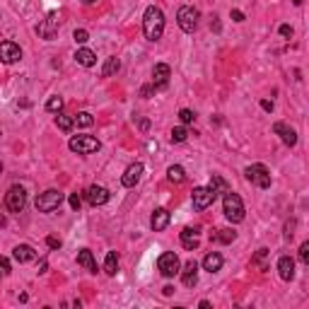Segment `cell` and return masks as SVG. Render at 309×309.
Here are the masks:
<instances>
[{
  "label": "cell",
  "mask_w": 309,
  "mask_h": 309,
  "mask_svg": "<svg viewBox=\"0 0 309 309\" xmlns=\"http://www.w3.org/2000/svg\"><path fill=\"white\" fill-rule=\"evenodd\" d=\"M143 34L147 41H160L164 34V12L160 7L150 5L143 12Z\"/></svg>",
  "instance_id": "cell-1"
},
{
  "label": "cell",
  "mask_w": 309,
  "mask_h": 309,
  "mask_svg": "<svg viewBox=\"0 0 309 309\" xmlns=\"http://www.w3.org/2000/svg\"><path fill=\"white\" fill-rule=\"evenodd\" d=\"M222 213H225V218L230 220L232 225H237V222H242V220L247 218L244 203H242V198H239L237 193H232V191H227V193L222 196Z\"/></svg>",
  "instance_id": "cell-2"
},
{
  "label": "cell",
  "mask_w": 309,
  "mask_h": 309,
  "mask_svg": "<svg viewBox=\"0 0 309 309\" xmlns=\"http://www.w3.org/2000/svg\"><path fill=\"white\" fill-rule=\"evenodd\" d=\"M65 200V196L58 191V188H49L44 193H39L37 200H34V208L39 213H54L56 208H61V203Z\"/></svg>",
  "instance_id": "cell-3"
},
{
  "label": "cell",
  "mask_w": 309,
  "mask_h": 309,
  "mask_svg": "<svg viewBox=\"0 0 309 309\" xmlns=\"http://www.w3.org/2000/svg\"><path fill=\"white\" fill-rule=\"evenodd\" d=\"M177 24L182 27V32L193 34L196 27H198V10L193 5H182L179 12H177Z\"/></svg>",
  "instance_id": "cell-4"
},
{
  "label": "cell",
  "mask_w": 309,
  "mask_h": 309,
  "mask_svg": "<svg viewBox=\"0 0 309 309\" xmlns=\"http://www.w3.org/2000/svg\"><path fill=\"white\" fill-rule=\"evenodd\" d=\"M5 205H7L10 213H22L24 205H27V191H24V186H19V184L10 186L7 193H5Z\"/></svg>",
  "instance_id": "cell-5"
},
{
  "label": "cell",
  "mask_w": 309,
  "mask_h": 309,
  "mask_svg": "<svg viewBox=\"0 0 309 309\" xmlns=\"http://www.w3.org/2000/svg\"><path fill=\"white\" fill-rule=\"evenodd\" d=\"M157 271L162 273L164 278H174V275H179V271H182V261H179V256L174 254V251H164V254L157 258Z\"/></svg>",
  "instance_id": "cell-6"
},
{
  "label": "cell",
  "mask_w": 309,
  "mask_h": 309,
  "mask_svg": "<svg viewBox=\"0 0 309 309\" xmlns=\"http://www.w3.org/2000/svg\"><path fill=\"white\" fill-rule=\"evenodd\" d=\"M68 147L73 152H77V155H92V152H97L102 147V143L97 138H92V135H73Z\"/></svg>",
  "instance_id": "cell-7"
},
{
  "label": "cell",
  "mask_w": 309,
  "mask_h": 309,
  "mask_svg": "<svg viewBox=\"0 0 309 309\" xmlns=\"http://www.w3.org/2000/svg\"><path fill=\"white\" fill-rule=\"evenodd\" d=\"M218 198V193L210 188V186H196L193 193H191V200H193V210H205L208 205H213Z\"/></svg>",
  "instance_id": "cell-8"
},
{
  "label": "cell",
  "mask_w": 309,
  "mask_h": 309,
  "mask_svg": "<svg viewBox=\"0 0 309 309\" xmlns=\"http://www.w3.org/2000/svg\"><path fill=\"white\" fill-rule=\"evenodd\" d=\"M244 174H247V179L251 184H256L258 188H268V186H271V174H268V169H266L263 164H249V167L244 169Z\"/></svg>",
  "instance_id": "cell-9"
},
{
  "label": "cell",
  "mask_w": 309,
  "mask_h": 309,
  "mask_svg": "<svg viewBox=\"0 0 309 309\" xmlns=\"http://www.w3.org/2000/svg\"><path fill=\"white\" fill-rule=\"evenodd\" d=\"M58 27H61V17H58L56 12H49L46 19H41V24L37 27V32H39V37L41 39L51 41V39L58 34Z\"/></svg>",
  "instance_id": "cell-10"
},
{
  "label": "cell",
  "mask_w": 309,
  "mask_h": 309,
  "mask_svg": "<svg viewBox=\"0 0 309 309\" xmlns=\"http://www.w3.org/2000/svg\"><path fill=\"white\" fill-rule=\"evenodd\" d=\"M0 61L7 65L17 63V61H22V49L15 41H0Z\"/></svg>",
  "instance_id": "cell-11"
},
{
  "label": "cell",
  "mask_w": 309,
  "mask_h": 309,
  "mask_svg": "<svg viewBox=\"0 0 309 309\" xmlns=\"http://www.w3.org/2000/svg\"><path fill=\"white\" fill-rule=\"evenodd\" d=\"M169 77H172V68L167 63H157L152 68V85H155V90H164L169 85Z\"/></svg>",
  "instance_id": "cell-12"
},
{
  "label": "cell",
  "mask_w": 309,
  "mask_h": 309,
  "mask_svg": "<svg viewBox=\"0 0 309 309\" xmlns=\"http://www.w3.org/2000/svg\"><path fill=\"white\" fill-rule=\"evenodd\" d=\"M140 177H143V164L133 162L126 167V172H124V177H121V184H124L126 188H135L138 182H140Z\"/></svg>",
  "instance_id": "cell-13"
},
{
  "label": "cell",
  "mask_w": 309,
  "mask_h": 309,
  "mask_svg": "<svg viewBox=\"0 0 309 309\" xmlns=\"http://www.w3.org/2000/svg\"><path fill=\"white\" fill-rule=\"evenodd\" d=\"M198 227H184L182 235H179V239H182V247L186 249V251H193V249H198L200 239H198Z\"/></svg>",
  "instance_id": "cell-14"
},
{
  "label": "cell",
  "mask_w": 309,
  "mask_h": 309,
  "mask_svg": "<svg viewBox=\"0 0 309 309\" xmlns=\"http://www.w3.org/2000/svg\"><path fill=\"white\" fill-rule=\"evenodd\" d=\"M85 198H87V203L90 205H104L107 200H109V191L104 188V186H90L87 191H85Z\"/></svg>",
  "instance_id": "cell-15"
},
{
  "label": "cell",
  "mask_w": 309,
  "mask_h": 309,
  "mask_svg": "<svg viewBox=\"0 0 309 309\" xmlns=\"http://www.w3.org/2000/svg\"><path fill=\"white\" fill-rule=\"evenodd\" d=\"M179 273H182V280L186 288H193V285L198 283V263H196L193 258L186 261V263H184V271H179Z\"/></svg>",
  "instance_id": "cell-16"
},
{
  "label": "cell",
  "mask_w": 309,
  "mask_h": 309,
  "mask_svg": "<svg viewBox=\"0 0 309 309\" xmlns=\"http://www.w3.org/2000/svg\"><path fill=\"white\" fill-rule=\"evenodd\" d=\"M169 220H172L169 210H167V208H157V210L152 213V218H150V227H152L155 232H162V230H167Z\"/></svg>",
  "instance_id": "cell-17"
},
{
  "label": "cell",
  "mask_w": 309,
  "mask_h": 309,
  "mask_svg": "<svg viewBox=\"0 0 309 309\" xmlns=\"http://www.w3.org/2000/svg\"><path fill=\"white\" fill-rule=\"evenodd\" d=\"M12 258H15L17 263H29V261L37 258V251H34V247H29V244H17V247L12 249Z\"/></svg>",
  "instance_id": "cell-18"
},
{
  "label": "cell",
  "mask_w": 309,
  "mask_h": 309,
  "mask_svg": "<svg viewBox=\"0 0 309 309\" xmlns=\"http://www.w3.org/2000/svg\"><path fill=\"white\" fill-rule=\"evenodd\" d=\"M273 133H278V135L283 138V143H285L288 147H295V145H297V133H295L292 128H288L285 124H280V121H278V124L273 126Z\"/></svg>",
  "instance_id": "cell-19"
},
{
  "label": "cell",
  "mask_w": 309,
  "mask_h": 309,
  "mask_svg": "<svg viewBox=\"0 0 309 309\" xmlns=\"http://www.w3.org/2000/svg\"><path fill=\"white\" fill-rule=\"evenodd\" d=\"M278 273H280V278L288 280V283L295 278V261H292L290 256H280V258H278Z\"/></svg>",
  "instance_id": "cell-20"
},
{
  "label": "cell",
  "mask_w": 309,
  "mask_h": 309,
  "mask_svg": "<svg viewBox=\"0 0 309 309\" xmlns=\"http://www.w3.org/2000/svg\"><path fill=\"white\" fill-rule=\"evenodd\" d=\"M222 256L218 254V251H210V254H205V258H203V271L208 273H218L220 268H222Z\"/></svg>",
  "instance_id": "cell-21"
},
{
  "label": "cell",
  "mask_w": 309,
  "mask_h": 309,
  "mask_svg": "<svg viewBox=\"0 0 309 309\" xmlns=\"http://www.w3.org/2000/svg\"><path fill=\"white\" fill-rule=\"evenodd\" d=\"M77 263L87 273H97V261H94V256H92L90 249H80V251H77Z\"/></svg>",
  "instance_id": "cell-22"
},
{
  "label": "cell",
  "mask_w": 309,
  "mask_h": 309,
  "mask_svg": "<svg viewBox=\"0 0 309 309\" xmlns=\"http://www.w3.org/2000/svg\"><path fill=\"white\" fill-rule=\"evenodd\" d=\"M75 61H77L82 68H92V65L97 63V56H94V51H90V49H77V51H75Z\"/></svg>",
  "instance_id": "cell-23"
},
{
  "label": "cell",
  "mask_w": 309,
  "mask_h": 309,
  "mask_svg": "<svg viewBox=\"0 0 309 309\" xmlns=\"http://www.w3.org/2000/svg\"><path fill=\"white\" fill-rule=\"evenodd\" d=\"M210 239H215L220 244H230V242H235L237 239V232L235 230H230V227H225V230H215V235H210Z\"/></svg>",
  "instance_id": "cell-24"
},
{
  "label": "cell",
  "mask_w": 309,
  "mask_h": 309,
  "mask_svg": "<svg viewBox=\"0 0 309 309\" xmlns=\"http://www.w3.org/2000/svg\"><path fill=\"white\" fill-rule=\"evenodd\" d=\"M167 179L172 184H182L184 179H186V172H184L182 164H172V167L167 169Z\"/></svg>",
  "instance_id": "cell-25"
},
{
  "label": "cell",
  "mask_w": 309,
  "mask_h": 309,
  "mask_svg": "<svg viewBox=\"0 0 309 309\" xmlns=\"http://www.w3.org/2000/svg\"><path fill=\"white\" fill-rule=\"evenodd\" d=\"M121 70V61L116 58V56H111V58H107V63H104V68H102V75L104 77H111V75H116Z\"/></svg>",
  "instance_id": "cell-26"
},
{
  "label": "cell",
  "mask_w": 309,
  "mask_h": 309,
  "mask_svg": "<svg viewBox=\"0 0 309 309\" xmlns=\"http://www.w3.org/2000/svg\"><path fill=\"white\" fill-rule=\"evenodd\" d=\"M116 271H119V256H116V251H109L107 258H104V273L107 275H116Z\"/></svg>",
  "instance_id": "cell-27"
},
{
  "label": "cell",
  "mask_w": 309,
  "mask_h": 309,
  "mask_svg": "<svg viewBox=\"0 0 309 309\" xmlns=\"http://www.w3.org/2000/svg\"><path fill=\"white\" fill-rule=\"evenodd\" d=\"M210 188H213V191H215L218 196H220V193L225 196V193L230 191V184L225 182V179H222L220 174H213V179H210Z\"/></svg>",
  "instance_id": "cell-28"
},
{
  "label": "cell",
  "mask_w": 309,
  "mask_h": 309,
  "mask_svg": "<svg viewBox=\"0 0 309 309\" xmlns=\"http://www.w3.org/2000/svg\"><path fill=\"white\" fill-rule=\"evenodd\" d=\"M56 126L61 128L63 133H70L75 126V121H73V116H65V114H58L56 116Z\"/></svg>",
  "instance_id": "cell-29"
},
{
  "label": "cell",
  "mask_w": 309,
  "mask_h": 309,
  "mask_svg": "<svg viewBox=\"0 0 309 309\" xmlns=\"http://www.w3.org/2000/svg\"><path fill=\"white\" fill-rule=\"evenodd\" d=\"M75 126H82V128H90L92 124H94V116L92 114H87V111H80V114H75L73 116Z\"/></svg>",
  "instance_id": "cell-30"
},
{
  "label": "cell",
  "mask_w": 309,
  "mask_h": 309,
  "mask_svg": "<svg viewBox=\"0 0 309 309\" xmlns=\"http://www.w3.org/2000/svg\"><path fill=\"white\" fill-rule=\"evenodd\" d=\"M186 138H188V130H186V126L172 128V143H184Z\"/></svg>",
  "instance_id": "cell-31"
},
{
  "label": "cell",
  "mask_w": 309,
  "mask_h": 309,
  "mask_svg": "<svg viewBox=\"0 0 309 309\" xmlns=\"http://www.w3.org/2000/svg\"><path fill=\"white\" fill-rule=\"evenodd\" d=\"M61 109H63V99H61V97H51V99L46 102V111H54V114H58Z\"/></svg>",
  "instance_id": "cell-32"
},
{
  "label": "cell",
  "mask_w": 309,
  "mask_h": 309,
  "mask_svg": "<svg viewBox=\"0 0 309 309\" xmlns=\"http://www.w3.org/2000/svg\"><path fill=\"white\" fill-rule=\"evenodd\" d=\"M179 119H182L184 126H188V124H193V121H196V114H193L191 109H182V111H179Z\"/></svg>",
  "instance_id": "cell-33"
},
{
  "label": "cell",
  "mask_w": 309,
  "mask_h": 309,
  "mask_svg": "<svg viewBox=\"0 0 309 309\" xmlns=\"http://www.w3.org/2000/svg\"><path fill=\"white\" fill-rule=\"evenodd\" d=\"M73 39H75V44H87V41H90V34H87V29H75Z\"/></svg>",
  "instance_id": "cell-34"
},
{
  "label": "cell",
  "mask_w": 309,
  "mask_h": 309,
  "mask_svg": "<svg viewBox=\"0 0 309 309\" xmlns=\"http://www.w3.org/2000/svg\"><path fill=\"white\" fill-rule=\"evenodd\" d=\"M300 261H302V263H309V242H305V244L300 247Z\"/></svg>",
  "instance_id": "cell-35"
},
{
  "label": "cell",
  "mask_w": 309,
  "mask_h": 309,
  "mask_svg": "<svg viewBox=\"0 0 309 309\" xmlns=\"http://www.w3.org/2000/svg\"><path fill=\"white\" fill-rule=\"evenodd\" d=\"M68 203H70V208H73V210H80V205H82V200H80L77 193H73V196L68 198Z\"/></svg>",
  "instance_id": "cell-36"
},
{
  "label": "cell",
  "mask_w": 309,
  "mask_h": 309,
  "mask_svg": "<svg viewBox=\"0 0 309 309\" xmlns=\"http://www.w3.org/2000/svg\"><path fill=\"white\" fill-rule=\"evenodd\" d=\"M152 92H157V90H155V85H145V87H140V97L150 99V97H152Z\"/></svg>",
  "instance_id": "cell-37"
},
{
  "label": "cell",
  "mask_w": 309,
  "mask_h": 309,
  "mask_svg": "<svg viewBox=\"0 0 309 309\" xmlns=\"http://www.w3.org/2000/svg\"><path fill=\"white\" fill-rule=\"evenodd\" d=\"M0 271H2V275H10V261L5 256H0Z\"/></svg>",
  "instance_id": "cell-38"
},
{
  "label": "cell",
  "mask_w": 309,
  "mask_h": 309,
  "mask_svg": "<svg viewBox=\"0 0 309 309\" xmlns=\"http://www.w3.org/2000/svg\"><path fill=\"white\" fill-rule=\"evenodd\" d=\"M280 37H283V39H292V27H290V24H283V27H280Z\"/></svg>",
  "instance_id": "cell-39"
},
{
  "label": "cell",
  "mask_w": 309,
  "mask_h": 309,
  "mask_svg": "<svg viewBox=\"0 0 309 309\" xmlns=\"http://www.w3.org/2000/svg\"><path fill=\"white\" fill-rule=\"evenodd\" d=\"M46 244H49V249H61V239H56V237H46Z\"/></svg>",
  "instance_id": "cell-40"
},
{
  "label": "cell",
  "mask_w": 309,
  "mask_h": 309,
  "mask_svg": "<svg viewBox=\"0 0 309 309\" xmlns=\"http://www.w3.org/2000/svg\"><path fill=\"white\" fill-rule=\"evenodd\" d=\"M232 19L235 22H244V12L242 10H232Z\"/></svg>",
  "instance_id": "cell-41"
},
{
  "label": "cell",
  "mask_w": 309,
  "mask_h": 309,
  "mask_svg": "<svg viewBox=\"0 0 309 309\" xmlns=\"http://www.w3.org/2000/svg\"><path fill=\"white\" fill-rule=\"evenodd\" d=\"M261 109H263V111H273V102H268V99H261Z\"/></svg>",
  "instance_id": "cell-42"
},
{
  "label": "cell",
  "mask_w": 309,
  "mask_h": 309,
  "mask_svg": "<svg viewBox=\"0 0 309 309\" xmlns=\"http://www.w3.org/2000/svg\"><path fill=\"white\" fill-rule=\"evenodd\" d=\"M292 227H295V222H288V225H285V239H292Z\"/></svg>",
  "instance_id": "cell-43"
},
{
  "label": "cell",
  "mask_w": 309,
  "mask_h": 309,
  "mask_svg": "<svg viewBox=\"0 0 309 309\" xmlns=\"http://www.w3.org/2000/svg\"><path fill=\"white\" fill-rule=\"evenodd\" d=\"M147 128H150V121H147V119H143V121H140V130H147Z\"/></svg>",
  "instance_id": "cell-44"
},
{
  "label": "cell",
  "mask_w": 309,
  "mask_h": 309,
  "mask_svg": "<svg viewBox=\"0 0 309 309\" xmlns=\"http://www.w3.org/2000/svg\"><path fill=\"white\" fill-rule=\"evenodd\" d=\"M162 292H164V295H172V292H174V288H172V285H164Z\"/></svg>",
  "instance_id": "cell-45"
},
{
  "label": "cell",
  "mask_w": 309,
  "mask_h": 309,
  "mask_svg": "<svg viewBox=\"0 0 309 309\" xmlns=\"http://www.w3.org/2000/svg\"><path fill=\"white\" fill-rule=\"evenodd\" d=\"M82 2H85V5H94L97 0H82Z\"/></svg>",
  "instance_id": "cell-46"
},
{
  "label": "cell",
  "mask_w": 309,
  "mask_h": 309,
  "mask_svg": "<svg viewBox=\"0 0 309 309\" xmlns=\"http://www.w3.org/2000/svg\"><path fill=\"white\" fill-rule=\"evenodd\" d=\"M292 2H295V5H302V0H292Z\"/></svg>",
  "instance_id": "cell-47"
},
{
  "label": "cell",
  "mask_w": 309,
  "mask_h": 309,
  "mask_svg": "<svg viewBox=\"0 0 309 309\" xmlns=\"http://www.w3.org/2000/svg\"><path fill=\"white\" fill-rule=\"evenodd\" d=\"M0 225H5V220H2V215H0Z\"/></svg>",
  "instance_id": "cell-48"
},
{
  "label": "cell",
  "mask_w": 309,
  "mask_h": 309,
  "mask_svg": "<svg viewBox=\"0 0 309 309\" xmlns=\"http://www.w3.org/2000/svg\"><path fill=\"white\" fill-rule=\"evenodd\" d=\"M0 174H2V162H0Z\"/></svg>",
  "instance_id": "cell-49"
},
{
  "label": "cell",
  "mask_w": 309,
  "mask_h": 309,
  "mask_svg": "<svg viewBox=\"0 0 309 309\" xmlns=\"http://www.w3.org/2000/svg\"><path fill=\"white\" fill-rule=\"evenodd\" d=\"M0 275H2V271H0Z\"/></svg>",
  "instance_id": "cell-50"
}]
</instances>
